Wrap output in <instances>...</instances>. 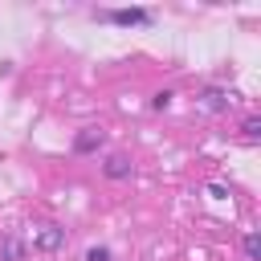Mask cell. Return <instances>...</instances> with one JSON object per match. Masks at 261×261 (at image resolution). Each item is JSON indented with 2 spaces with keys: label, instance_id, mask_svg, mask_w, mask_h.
<instances>
[{
  "label": "cell",
  "instance_id": "3",
  "mask_svg": "<svg viewBox=\"0 0 261 261\" xmlns=\"http://www.w3.org/2000/svg\"><path fill=\"white\" fill-rule=\"evenodd\" d=\"M90 261H110V253H106V249H94V253H90Z\"/></svg>",
  "mask_w": 261,
  "mask_h": 261
},
{
  "label": "cell",
  "instance_id": "2",
  "mask_svg": "<svg viewBox=\"0 0 261 261\" xmlns=\"http://www.w3.org/2000/svg\"><path fill=\"white\" fill-rule=\"evenodd\" d=\"M106 171H110V175H126V159H110Z\"/></svg>",
  "mask_w": 261,
  "mask_h": 261
},
{
  "label": "cell",
  "instance_id": "1",
  "mask_svg": "<svg viewBox=\"0 0 261 261\" xmlns=\"http://www.w3.org/2000/svg\"><path fill=\"white\" fill-rule=\"evenodd\" d=\"M110 20L114 24H147V12L143 8H118V12H110Z\"/></svg>",
  "mask_w": 261,
  "mask_h": 261
}]
</instances>
